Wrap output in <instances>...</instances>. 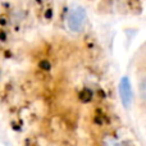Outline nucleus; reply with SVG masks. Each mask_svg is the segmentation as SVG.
<instances>
[{
    "instance_id": "1",
    "label": "nucleus",
    "mask_w": 146,
    "mask_h": 146,
    "mask_svg": "<svg viewBox=\"0 0 146 146\" xmlns=\"http://www.w3.org/2000/svg\"><path fill=\"white\" fill-rule=\"evenodd\" d=\"M86 21H87V15L83 8L81 7H73L67 14V27L72 32H81L83 31L86 26Z\"/></svg>"
},
{
    "instance_id": "2",
    "label": "nucleus",
    "mask_w": 146,
    "mask_h": 146,
    "mask_svg": "<svg viewBox=\"0 0 146 146\" xmlns=\"http://www.w3.org/2000/svg\"><path fill=\"white\" fill-rule=\"evenodd\" d=\"M119 98L126 109H129L133 103V91H132L131 82L127 77H123L119 82Z\"/></svg>"
},
{
    "instance_id": "3",
    "label": "nucleus",
    "mask_w": 146,
    "mask_h": 146,
    "mask_svg": "<svg viewBox=\"0 0 146 146\" xmlns=\"http://www.w3.org/2000/svg\"><path fill=\"white\" fill-rule=\"evenodd\" d=\"M139 95H140V99L144 104H146V77H144L141 80L139 85Z\"/></svg>"
}]
</instances>
